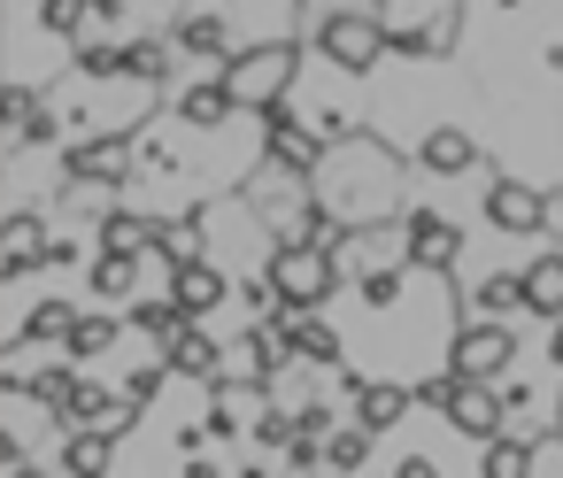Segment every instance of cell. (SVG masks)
I'll return each mask as SVG.
<instances>
[{
	"instance_id": "6da1fadb",
	"label": "cell",
	"mask_w": 563,
	"mask_h": 478,
	"mask_svg": "<svg viewBox=\"0 0 563 478\" xmlns=\"http://www.w3.org/2000/svg\"><path fill=\"white\" fill-rule=\"evenodd\" d=\"M309 186H317V201L332 209L340 232H355V224H394V216L409 209V201H401V163H394L386 147H371V132H363V140H340Z\"/></svg>"
},
{
	"instance_id": "7a4b0ae2",
	"label": "cell",
	"mask_w": 563,
	"mask_h": 478,
	"mask_svg": "<svg viewBox=\"0 0 563 478\" xmlns=\"http://www.w3.org/2000/svg\"><path fill=\"white\" fill-rule=\"evenodd\" d=\"M301 70H309V55L294 47V40H263V47H240L232 63H224V86L240 93V109H278V101H294V86H301Z\"/></svg>"
},
{
	"instance_id": "3957f363",
	"label": "cell",
	"mask_w": 563,
	"mask_h": 478,
	"mask_svg": "<svg viewBox=\"0 0 563 478\" xmlns=\"http://www.w3.org/2000/svg\"><path fill=\"white\" fill-rule=\"evenodd\" d=\"M317 55H324L332 70L371 78V70L394 55V40H386V9H378V0H347V9H332V16L317 24Z\"/></svg>"
},
{
	"instance_id": "277c9868",
	"label": "cell",
	"mask_w": 563,
	"mask_h": 478,
	"mask_svg": "<svg viewBox=\"0 0 563 478\" xmlns=\"http://www.w3.org/2000/svg\"><path fill=\"white\" fill-rule=\"evenodd\" d=\"M263 270H271V286H278L286 309H324V301L347 286L340 263H332V247H309V240H278Z\"/></svg>"
},
{
	"instance_id": "5b68a950",
	"label": "cell",
	"mask_w": 563,
	"mask_h": 478,
	"mask_svg": "<svg viewBox=\"0 0 563 478\" xmlns=\"http://www.w3.org/2000/svg\"><path fill=\"white\" fill-rule=\"evenodd\" d=\"M324 155H332V140H324L309 116H294V101L263 109V163H278V170H294V178H317Z\"/></svg>"
},
{
	"instance_id": "8992f818",
	"label": "cell",
	"mask_w": 563,
	"mask_h": 478,
	"mask_svg": "<svg viewBox=\"0 0 563 478\" xmlns=\"http://www.w3.org/2000/svg\"><path fill=\"white\" fill-rule=\"evenodd\" d=\"M509 363H517V332H509L501 316L455 324V340H448V370H455V378H501Z\"/></svg>"
},
{
	"instance_id": "52a82bcc",
	"label": "cell",
	"mask_w": 563,
	"mask_h": 478,
	"mask_svg": "<svg viewBox=\"0 0 563 478\" xmlns=\"http://www.w3.org/2000/svg\"><path fill=\"white\" fill-rule=\"evenodd\" d=\"M486 224L494 232H517V240H532V232H548L555 224V201L540 193V186H525V178H486Z\"/></svg>"
},
{
	"instance_id": "ba28073f",
	"label": "cell",
	"mask_w": 563,
	"mask_h": 478,
	"mask_svg": "<svg viewBox=\"0 0 563 478\" xmlns=\"http://www.w3.org/2000/svg\"><path fill=\"white\" fill-rule=\"evenodd\" d=\"M63 178H70V186H124V178H132V132H93V140H70Z\"/></svg>"
},
{
	"instance_id": "9c48e42d",
	"label": "cell",
	"mask_w": 563,
	"mask_h": 478,
	"mask_svg": "<svg viewBox=\"0 0 563 478\" xmlns=\"http://www.w3.org/2000/svg\"><path fill=\"white\" fill-rule=\"evenodd\" d=\"M263 324L278 332L286 363H317V370H324V363H340V355H347V340H340L317 309H286V301H278V316H263Z\"/></svg>"
},
{
	"instance_id": "30bf717a",
	"label": "cell",
	"mask_w": 563,
	"mask_h": 478,
	"mask_svg": "<svg viewBox=\"0 0 563 478\" xmlns=\"http://www.w3.org/2000/svg\"><path fill=\"white\" fill-rule=\"evenodd\" d=\"M478 155H486V147H478L463 124H424V132H417V147H409V163H417L424 178H471V170H478Z\"/></svg>"
},
{
	"instance_id": "8fae6325",
	"label": "cell",
	"mask_w": 563,
	"mask_h": 478,
	"mask_svg": "<svg viewBox=\"0 0 563 478\" xmlns=\"http://www.w3.org/2000/svg\"><path fill=\"white\" fill-rule=\"evenodd\" d=\"M394 224H401V247H409V263H432V270H448V263L463 255V232H455V224H448L432 201H409Z\"/></svg>"
},
{
	"instance_id": "7c38bea8",
	"label": "cell",
	"mask_w": 563,
	"mask_h": 478,
	"mask_svg": "<svg viewBox=\"0 0 563 478\" xmlns=\"http://www.w3.org/2000/svg\"><path fill=\"white\" fill-rule=\"evenodd\" d=\"M170 47H178V55H194V63H217V70L240 55V40H232V16H224V9H194V16H178V24H170Z\"/></svg>"
},
{
	"instance_id": "4fadbf2b",
	"label": "cell",
	"mask_w": 563,
	"mask_h": 478,
	"mask_svg": "<svg viewBox=\"0 0 563 478\" xmlns=\"http://www.w3.org/2000/svg\"><path fill=\"white\" fill-rule=\"evenodd\" d=\"M147 247H101L93 255V301H109V309H132L140 301V278H147Z\"/></svg>"
},
{
	"instance_id": "5bb4252c",
	"label": "cell",
	"mask_w": 563,
	"mask_h": 478,
	"mask_svg": "<svg viewBox=\"0 0 563 478\" xmlns=\"http://www.w3.org/2000/svg\"><path fill=\"white\" fill-rule=\"evenodd\" d=\"M170 293H178V309H186V316H217V309L232 301V278H224V263H217V255H194V263H178V270H170Z\"/></svg>"
},
{
	"instance_id": "9a60e30c",
	"label": "cell",
	"mask_w": 563,
	"mask_h": 478,
	"mask_svg": "<svg viewBox=\"0 0 563 478\" xmlns=\"http://www.w3.org/2000/svg\"><path fill=\"white\" fill-rule=\"evenodd\" d=\"M347 401H355V424H371V432H394V424L409 416L417 386H409V378H347Z\"/></svg>"
},
{
	"instance_id": "2e32d148",
	"label": "cell",
	"mask_w": 563,
	"mask_h": 478,
	"mask_svg": "<svg viewBox=\"0 0 563 478\" xmlns=\"http://www.w3.org/2000/svg\"><path fill=\"white\" fill-rule=\"evenodd\" d=\"M63 416H70V424H109V432H124V424L140 416V401L78 370V386H70V401H63Z\"/></svg>"
},
{
	"instance_id": "e0dca14e",
	"label": "cell",
	"mask_w": 563,
	"mask_h": 478,
	"mask_svg": "<svg viewBox=\"0 0 563 478\" xmlns=\"http://www.w3.org/2000/svg\"><path fill=\"white\" fill-rule=\"evenodd\" d=\"M47 240H55V224H40L32 209H16L9 232H0V270H9V278H32V270L47 263Z\"/></svg>"
},
{
	"instance_id": "ac0fdd59",
	"label": "cell",
	"mask_w": 563,
	"mask_h": 478,
	"mask_svg": "<svg viewBox=\"0 0 563 478\" xmlns=\"http://www.w3.org/2000/svg\"><path fill=\"white\" fill-rule=\"evenodd\" d=\"M232 116H240V93H232V86H224V70H217V78H201V86H186V93H178V124H194V132H224V124H232Z\"/></svg>"
},
{
	"instance_id": "d6986e66",
	"label": "cell",
	"mask_w": 563,
	"mask_h": 478,
	"mask_svg": "<svg viewBox=\"0 0 563 478\" xmlns=\"http://www.w3.org/2000/svg\"><path fill=\"white\" fill-rule=\"evenodd\" d=\"M163 363H170L178 378H217V370H224V347L201 332V316H186V324L163 340Z\"/></svg>"
},
{
	"instance_id": "ffe728a7",
	"label": "cell",
	"mask_w": 563,
	"mask_h": 478,
	"mask_svg": "<svg viewBox=\"0 0 563 478\" xmlns=\"http://www.w3.org/2000/svg\"><path fill=\"white\" fill-rule=\"evenodd\" d=\"M117 440H124V432H109V424H70V440H63V470H78V478L117 470Z\"/></svg>"
},
{
	"instance_id": "44dd1931",
	"label": "cell",
	"mask_w": 563,
	"mask_h": 478,
	"mask_svg": "<svg viewBox=\"0 0 563 478\" xmlns=\"http://www.w3.org/2000/svg\"><path fill=\"white\" fill-rule=\"evenodd\" d=\"M525 270V316H563V247H540Z\"/></svg>"
},
{
	"instance_id": "7402d4cb",
	"label": "cell",
	"mask_w": 563,
	"mask_h": 478,
	"mask_svg": "<svg viewBox=\"0 0 563 478\" xmlns=\"http://www.w3.org/2000/svg\"><path fill=\"white\" fill-rule=\"evenodd\" d=\"M478 470H486V478H532V470H540V440H525V432H494V440L478 447Z\"/></svg>"
},
{
	"instance_id": "603a6c76",
	"label": "cell",
	"mask_w": 563,
	"mask_h": 478,
	"mask_svg": "<svg viewBox=\"0 0 563 478\" xmlns=\"http://www.w3.org/2000/svg\"><path fill=\"white\" fill-rule=\"evenodd\" d=\"M471 309H478V316H525V270H486V278H471Z\"/></svg>"
},
{
	"instance_id": "cb8c5ba5",
	"label": "cell",
	"mask_w": 563,
	"mask_h": 478,
	"mask_svg": "<svg viewBox=\"0 0 563 478\" xmlns=\"http://www.w3.org/2000/svg\"><path fill=\"white\" fill-rule=\"evenodd\" d=\"M124 332H132V324H117V316H109V301H101V309H86V316H78V332H70V355H78V363H101V355H109Z\"/></svg>"
},
{
	"instance_id": "d4e9b609",
	"label": "cell",
	"mask_w": 563,
	"mask_h": 478,
	"mask_svg": "<svg viewBox=\"0 0 563 478\" xmlns=\"http://www.w3.org/2000/svg\"><path fill=\"white\" fill-rule=\"evenodd\" d=\"M371 424H340V432H324V470H363L371 463Z\"/></svg>"
},
{
	"instance_id": "484cf974",
	"label": "cell",
	"mask_w": 563,
	"mask_h": 478,
	"mask_svg": "<svg viewBox=\"0 0 563 478\" xmlns=\"http://www.w3.org/2000/svg\"><path fill=\"white\" fill-rule=\"evenodd\" d=\"M170 40H140V47H124V78H140V86H163L170 78Z\"/></svg>"
},
{
	"instance_id": "4316f807",
	"label": "cell",
	"mask_w": 563,
	"mask_h": 478,
	"mask_svg": "<svg viewBox=\"0 0 563 478\" xmlns=\"http://www.w3.org/2000/svg\"><path fill=\"white\" fill-rule=\"evenodd\" d=\"M294 424H301V432H317V440H324V432H332V409H324V401H301V416H294Z\"/></svg>"
},
{
	"instance_id": "83f0119b",
	"label": "cell",
	"mask_w": 563,
	"mask_h": 478,
	"mask_svg": "<svg viewBox=\"0 0 563 478\" xmlns=\"http://www.w3.org/2000/svg\"><path fill=\"white\" fill-rule=\"evenodd\" d=\"M548 370H563V316H548Z\"/></svg>"
},
{
	"instance_id": "f1b7e54d",
	"label": "cell",
	"mask_w": 563,
	"mask_h": 478,
	"mask_svg": "<svg viewBox=\"0 0 563 478\" xmlns=\"http://www.w3.org/2000/svg\"><path fill=\"white\" fill-rule=\"evenodd\" d=\"M86 16H93V24H117V16H124V0H86Z\"/></svg>"
},
{
	"instance_id": "f546056e",
	"label": "cell",
	"mask_w": 563,
	"mask_h": 478,
	"mask_svg": "<svg viewBox=\"0 0 563 478\" xmlns=\"http://www.w3.org/2000/svg\"><path fill=\"white\" fill-rule=\"evenodd\" d=\"M378 9H386V0H378Z\"/></svg>"
}]
</instances>
